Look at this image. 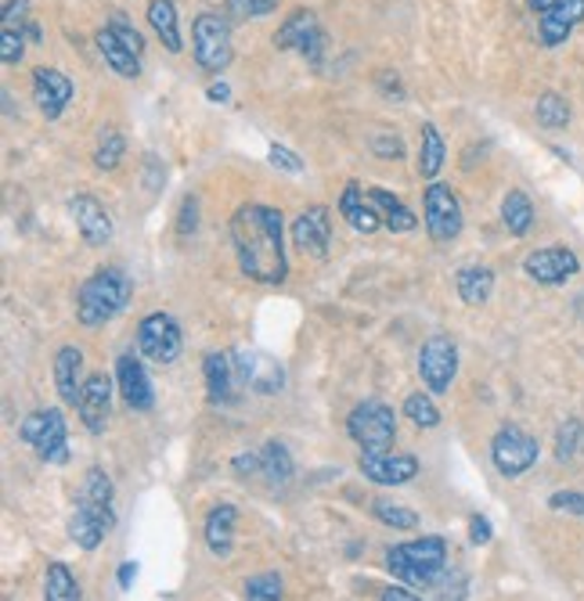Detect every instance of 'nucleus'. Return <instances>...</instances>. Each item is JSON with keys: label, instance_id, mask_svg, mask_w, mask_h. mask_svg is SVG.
<instances>
[{"label": "nucleus", "instance_id": "nucleus-51", "mask_svg": "<svg viewBox=\"0 0 584 601\" xmlns=\"http://www.w3.org/2000/svg\"><path fill=\"white\" fill-rule=\"evenodd\" d=\"M115 580H120L123 591H130V583L137 580V566H134V561H123V566H120V577H115Z\"/></svg>", "mask_w": 584, "mask_h": 601}, {"label": "nucleus", "instance_id": "nucleus-6", "mask_svg": "<svg viewBox=\"0 0 584 601\" xmlns=\"http://www.w3.org/2000/svg\"><path fill=\"white\" fill-rule=\"evenodd\" d=\"M19 436L44 457L47 465H65L69 461V436H65V418L58 408L33 411L22 418Z\"/></svg>", "mask_w": 584, "mask_h": 601}, {"label": "nucleus", "instance_id": "nucleus-10", "mask_svg": "<svg viewBox=\"0 0 584 601\" xmlns=\"http://www.w3.org/2000/svg\"><path fill=\"white\" fill-rule=\"evenodd\" d=\"M538 11V36L544 47L566 44V36L584 22V0H527Z\"/></svg>", "mask_w": 584, "mask_h": 601}, {"label": "nucleus", "instance_id": "nucleus-7", "mask_svg": "<svg viewBox=\"0 0 584 601\" xmlns=\"http://www.w3.org/2000/svg\"><path fill=\"white\" fill-rule=\"evenodd\" d=\"M422 220H426V231L437 245L454 242L465 227V216H462V202L448 185L433 180L430 188L422 194Z\"/></svg>", "mask_w": 584, "mask_h": 601}, {"label": "nucleus", "instance_id": "nucleus-39", "mask_svg": "<svg viewBox=\"0 0 584 601\" xmlns=\"http://www.w3.org/2000/svg\"><path fill=\"white\" fill-rule=\"evenodd\" d=\"M581 443H584V425L566 422L560 429V436H555V457H560V461H570V457L581 450Z\"/></svg>", "mask_w": 584, "mask_h": 601}, {"label": "nucleus", "instance_id": "nucleus-50", "mask_svg": "<svg viewBox=\"0 0 584 601\" xmlns=\"http://www.w3.org/2000/svg\"><path fill=\"white\" fill-rule=\"evenodd\" d=\"M379 601H422V598H419V594H411V591H405V587H386Z\"/></svg>", "mask_w": 584, "mask_h": 601}, {"label": "nucleus", "instance_id": "nucleus-2", "mask_svg": "<svg viewBox=\"0 0 584 601\" xmlns=\"http://www.w3.org/2000/svg\"><path fill=\"white\" fill-rule=\"evenodd\" d=\"M130 296H134V285L120 270V267H98L90 278L80 285V296H76V318L87 329H98V324H109L112 318H120L126 310Z\"/></svg>", "mask_w": 584, "mask_h": 601}, {"label": "nucleus", "instance_id": "nucleus-34", "mask_svg": "<svg viewBox=\"0 0 584 601\" xmlns=\"http://www.w3.org/2000/svg\"><path fill=\"white\" fill-rule=\"evenodd\" d=\"M535 115H538V123L544 130H563L570 123V104L563 94H555V90H549V94H541L538 104H535Z\"/></svg>", "mask_w": 584, "mask_h": 601}, {"label": "nucleus", "instance_id": "nucleus-29", "mask_svg": "<svg viewBox=\"0 0 584 601\" xmlns=\"http://www.w3.org/2000/svg\"><path fill=\"white\" fill-rule=\"evenodd\" d=\"M148 22L155 36L163 41V47L177 55L180 51V22H177V4L174 0H148Z\"/></svg>", "mask_w": 584, "mask_h": 601}, {"label": "nucleus", "instance_id": "nucleus-31", "mask_svg": "<svg viewBox=\"0 0 584 601\" xmlns=\"http://www.w3.org/2000/svg\"><path fill=\"white\" fill-rule=\"evenodd\" d=\"M448 159V145L440 137V130L433 123H422V141H419V177L433 180L440 174V166Z\"/></svg>", "mask_w": 584, "mask_h": 601}, {"label": "nucleus", "instance_id": "nucleus-48", "mask_svg": "<svg viewBox=\"0 0 584 601\" xmlns=\"http://www.w3.org/2000/svg\"><path fill=\"white\" fill-rule=\"evenodd\" d=\"M195 213H199V202H195V199H185V213H180V234L195 231Z\"/></svg>", "mask_w": 584, "mask_h": 601}, {"label": "nucleus", "instance_id": "nucleus-49", "mask_svg": "<svg viewBox=\"0 0 584 601\" xmlns=\"http://www.w3.org/2000/svg\"><path fill=\"white\" fill-rule=\"evenodd\" d=\"M206 98L217 101V104H224V101L231 98V87H228L224 80H213V84H210V90H206Z\"/></svg>", "mask_w": 584, "mask_h": 601}, {"label": "nucleus", "instance_id": "nucleus-3", "mask_svg": "<svg viewBox=\"0 0 584 601\" xmlns=\"http://www.w3.org/2000/svg\"><path fill=\"white\" fill-rule=\"evenodd\" d=\"M386 566L397 580L408 587H433L448 569V544L444 537H422L411 544H397L386 552Z\"/></svg>", "mask_w": 584, "mask_h": 601}, {"label": "nucleus", "instance_id": "nucleus-46", "mask_svg": "<svg viewBox=\"0 0 584 601\" xmlns=\"http://www.w3.org/2000/svg\"><path fill=\"white\" fill-rule=\"evenodd\" d=\"M372 152L379 155V159H400V155H405V145H400V137L375 134L372 137Z\"/></svg>", "mask_w": 584, "mask_h": 601}, {"label": "nucleus", "instance_id": "nucleus-1", "mask_svg": "<svg viewBox=\"0 0 584 601\" xmlns=\"http://www.w3.org/2000/svg\"><path fill=\"white\" fill-rule=\"evenodd\" d=\"M231 245H235L239 267L250 281L260 285H282L289 274V259H285V231L282 213L271 205H242L231 216Z\"/></svg>", "mask_w": 584, "mask_h": 601}, {"label": "nucleus", "instance_id": "nucleus-5", "mask_svg": "<svg viewBox=\"0 0 584 601\" xmlns=\"http://www.w3.org/2000/svg\"><path fill=\"white\" fill-rule=\"evenodd\" d=\"M346 433L354 436V443H361V450L365 454H383V450L394 447V439H397V418L386 403L365 400L350 411Z\"/></svg>", "mask_w": 584, "mask_h": 601}, {"label": "nucleus", "instance_id": "nucleus-47", "mask_svg": "<svg viewBox=\"0 0 584 601\" xmlns=\"http://www.w3.org/2000/svg\"><path fill=\"white\" fill-rule=\"evenodd\" d=\"M470 541L473 544H491V522L484 515H473L470 519Z\"/></svg>", "mask_w": 584, "mask_h": 601}, {"label": "nucleus", "instance_id": "nucleus-37", "mask_svg": "<svg viewBox=\"0 0 584 601\" xmlns=\"http://www.w3.org/2000/svg\"><path fill=\"white\" fill-rule=\"evenodd\" d=\"M405 418H411L419 429H437L440 425V408L433 403L430 393H411L405 400Z\"/></svg>", "mask_w": 584, "mask_h": 601}, {"label": "nucleus", "instance_id": "nucleus-43", "mask_svg": "<svg viewBox=\"0 0 584 601\" xmlns=\"http://www.w3.org/2000/svg\"><path fill=\"white\" fill-rule=\"evenodd\" d=\"M109 30L115 33V36H120V41L130 47V51H134V55H141V51H145V41H141V33L134 30V25H130L123 15H115L112 19V25H109Z\"/></svg>", "mask_w": 584, "mask_h": 601}, {"label": "nucleus", "instance_id": "nucleus-13", "mask_svg": "<svg viewBox=\"0 0 584 601\" xmlns=\"http://www.w3.org/2000/svg\"><path fill=\"white\" fill-rule=\"evenodd\" d=\"M112 526H115L112 504H95V501L80 498L76 501L73 519H69V537L76 547H84V552H95V547L109 537Z\"/></svg>", "mask_w": 584, "mask_h": 601}, {"label": "nucleus", "instance_id": "nucleus-4", "mask_svg": "<svg viewBox=\"0 0 584 601\" xmlns=\"http://www.w3.org/2000/svg\"><path fill=\"white\" fill-rule=\"evenodd\" d=\"M191 51H195V62H199L202 73H210V76L228 73L231 58H235L228 15L202 11V15L195 19V25H191Z\"/></svg>", "mask_w": 584, "mask_h": 601}, {"label": "nucleus", "instance_id": "nucleus-45", "mask_svg": "<svg viewBox=\"0 0 584 601\" xmlns=\"http://www.w3.org/2000/svg\"><path fill=\"white\" fill-rule=\"evenodd\" d=\"M549 508H555V512H570V515H584V493H574V490L552 493Z\"/></svg>", "mask_w": 584, "mask_h": 601}, {"label": "nucleus", "instance_id": "nucleus-9", "mask_svg": "<svg viewBox=\"0 0 584 601\" xmlns=\"http://www.w3.org/2000/svg\"><path fill=\"white\" fill-rule=\"evenodd\" d=\"M419 375L430 393H448L459 375V346L451 335H430L419 349Z\"/></svg>", "mask_w": 584, "mask_h": 601}, {"label": "nucleus", "instance_id": "nucleus-18", "mask_svg": "<svg viewBox=\"0 0 584 601\" xmlns=\"http://www.w3.org/2000/svg\"><path fill=\"white\" fill-rule=\"evenodd\" d=\"M361 472H365V479L379 482V487H405V482L419 476V461L411 454H394V450L361 454Z\"/></svg>", "mask_w": 584, "mask_h": 601}, {"label": "nucleus", "instance_id": "nucleus-24", "mask_svg": "<svg viewBox=\"0 0 584 601\" xmlns=\"http://www.w3.org/2000/svg\"><path fill=\"white\" fill-rule=\"evenodd\" d=\"M235 504H217L210 515H206V547L217 555V558H228L231 555V544H235Z\"/></svg>", "mask_w": 584, "mask_h": 601}, {"label": "nucleus", "instance_id": "nucleus-32", "mask_svg": "<svg viewBox=\"0 0 584 601\" xmlns=\"http://www.w3.org/2000/svg\"><path fill=\"white\" fill-rule=\"evenodd\" d=\"M260 476H264L271 487H285L293 479V454L282 447V443H264L260 447Z\"/></svg>", "mask_w": 584, "mask_h": 601}, {"label": "nucleus", "instance_id": "nucleus-23", "mask_svg": "<svg viewBox=\"0 0 584 601\" xmlns=\"http://www.w3.org/2000/svg\"><path fill=\"white\" fill-rule=\"evenodd\" d=\"M84 353L76 349V346H62L55 353V386H58V397L65 403H80L84 397Z\"/></svg>", "mask_w": 584, "mask_h": 601}, {"label": "nucleus", "instance_id": "nucleus-16", "mask_svg": "<svg viewBox=\"0 0 584 601\" xmlns=\"http://www.w3.org/2000/svg\"><path fill=\"white\" fill-rule=\"evenodd\" d=\"M524 270L538 285H566L581 270V259L563 249V245H549V249H535L524 259Z\"/></svg>", "mask_w": 584, "mask_h": 601}, {"label": "nucleus", "instance_id": "nucleus-28", "mask_svg": "<svg viewBox=\"0 0 584 601\" xmlns=\"http://www.w3.org/2000/svg\"><path fill=\"white\" fill-rule=\"evenodd\" d=\"M368 199L375 205V213L383 216V224L389 231H397V234H405V231H415L419 227V216L411 213V209L397 199V194H389L386 188H368Z\"/></svg>", "mask_w": 584, "mask_h": 601}, {"label": "nucleus", "instance_id": "nucleus-42", "mask_svg": "<svg viewBox=\"0 0 584 601\" xmlns=\"http://www.w3.org/2000/svg\"><path fill=\"white\" fill-rule=\"evenodd\" d=\"M267 159H271V166L285 169V174H304L300 155L289 152V148H282V145H271V148H267Z\"/></svg>", "mask_w": 584, "mask_h": 601}, {"label": "nucleus", "instance_id": "nucleus-14", "mask_svg": "<svg viewBox=\"0 0 584 601\" xmlns=\"http://www.w3.org/2000/svg\"><path fill=\"white\" fill-rule=\"evenodd\" d=\"M293 245L300 249L304 256H329V245H332V216L324 205H310L296 216L293 224Z\"/></svg>", "mask_w": 584, "mask_h": 601}, {"label": "nucleus", "instance_id": "nucleus-8", "mask_svg": "<svg viewBox=\"0 0 584 601\" xmlns=\"http://www.w3.org/2000/svg\"><path fill=\"white\" fill-rule=\"evenodd\" d=\"M180 346H185V335H180V324L170 318V313L155 310L137 324V349L145 360L174 364L180 357Z\"/></svg>", "mask_w": 584, "mask_h": 601}, {"label": "nucleus", "instance_id": "nucleus-35", "mask_svg": "<svg viewBox=\"0 0 584 601\" xmlns=\"http://www.w3.org/2000/svg\"><path fill=\"white\" fill-rule=\"evenodd\" d=\"M372 515L386 522V526L394 530H415L419 526V515L411 512V508H405L400 501H389V498H372Z\"/></svg>", "mask_w": 584, "mask_h": 601}, {"label": "nucleus", "instance_id": "nucleus-38", "mask_svg": "<svg viewBox=\"0 0 584 601\" xmlns=\"http://www.w3.org/2000/svg\"><path fill=\"white\" fill-rule=\"evenodd\" d=\"M245 601H282L278 572H260V577L245 580Z\"/></svg>", "mask_w": 584, "mask_h": 601}, {"label": "nucleus", "instance_id": "nucleus-12", "mask_svg": "<svg viewBox=\"0 0 584 601\" xmlns=\"http://www.w3.org/2000/svg\"><path fill=\"white\" fill-rule=\"evenodd\" d=\"M491 461H495V468L502 476H524L530 465L538 461V439L527 436L524 429L516 425H505L502 433L491 439Z\"/></svg>", "mask_w": 584, "mask_h": 601}, {"label": "nucleus", "instance_id": "nucleus-15", "mask_svg": "<svg viewBox=\"0 0 584 601\" xmlns=\"http://www.w3.org/2000/svg\"><path fill=\"white\" fill-rule=\"evenodd\" d=\"M112 378L106 371H95L84 382V397L80 403H76V411H80V422L87 433H106V425H109V414H112Z\"/></svg>", "mask_w": 584, "mask_h": 601}, {"label": "nucleus", "instance_id": "nucleus-30", "mask_svg": "<svg viewBox=\"0 0 584 601\" xmlns=\"http://www.w3.org/2000/svg\"><path fill=\"white\" fill-rule=\"evenodd\" d=\"M502 224L509 227V234H516V238H524V234L535 227V202H530L519 188H513L509 194H505V202H502Z\"/></svg>", "mask_w": 584, "mask_h": 601}, {"label": "nucleus", "instance_id": "nucleus-40", "mask_svg": "<svg viewBox=\"0 0 584 601\" xmlns=\"http://www.w3.org/2000/svg\"><path fill=\"white\" fill-rule=\"evenodd\" d=\"M278 8V0H228L231 19H264Z\"/></svg>", "mask_w": 584, "mask_h": 601}, {"label": "nucleus", "instance_id": "nucleus-26", "mask_svg": "<svg viewBox=\"0 0 584 601\" xmlns=\"http://www.w3.org/2000/svg\"><path fill=\"white\" fill-rule=\"evenodd\" d=\"M239 368H242V382L253 386L256 393H278L282 389V368L271 357H260V353H235Z\"/></svg>", "mask_w": 584, "mask_h": 601}, {"label": "nucleus", "instance_id": "nucleus-27", "mask_svg": "<svg viewBox=\"0 0 584 601\" xmlns=\"http://www.w3.org/2000/svg\"><path fill=\"white\" fill-rule=\"evenodd\" d=\"M454 289H459V299L465 307H484L491 292H495V270L491 267H462L454 274Z\"/></svg>", "mask_w": 584, "mask_h": 601}, {"label": "nucleus", "instance_id": "nucleus-33", "mask_svg": "<svg viewBox=\"0 0 584 601\" xmlns=\"http://www.w3.org/2000/svg\"><path fill=\"white\" fill-rule=\"evenodd\" d=\"M44 601H84L80 594V583L62 561H51L47 566V577H44Z\"/></svg>", "mask_w": 584, "mask_h": 601}, {"label": "nucleus", "instance_id": "nucleus-21", "mask_svg": "<svg viewBox=\"0 0 584 601\" xmlns=\"http://www.w3.org/2000/svg\"><path fill=\"white\" fill-rule=\"evenodd\" d=\"M202 375H206V389H210L213 403H231L239 397V389L245 386L235 353H210L202 364Z\"/></svg>", "mask_w": 584, "mask_h": 601}, {"label": "nucleus", "instance_id": "nucleus-20", "mask_svg": "<svg viewBox=\"0 0 584 601\" xmlns=\"http://www.w3.org/2000/svg\"><path fill=\"white\" fill-rule=\"evenodd\" d=\"M33 98L44 120H58L73 101V80L58 69H33Z\"/></svg>", "mask_w": 584, "mask_h": 601}, {"label": "nucleus", "instance_id": "nucleus-25", "mask_svg": "<svg viewBox=\"0 0 584 601\" xmlns=\"http://www.w3.org/2000/svg\"><path fill=\"white\" fill-rule=\"evenodd\" d=\"M95 44H98V55L106 58V65L115 76H123V80H137L141 76V55H134V51H130L112 30H101L95 36Z\"/></svg>", "mask_w": 584, "mask_h": 601}, {"label": "nucleus", "instance_id": "nucleus-36", "mask_svg": "<svg viewBox=\"0 0 584 601\" xmlns=\"http://www.w3.org/2000/svg\"><path fill=\"white\" fill-rule=\"evenodd\" d=\"M123 152H126L123 134L115 126H106L101 130V137H98V148H95V166L98 169H115L123 159Z\"/></svg>", "mask_w": 584, "mask_h": 601}, {"label": "nucleus", "instance_id": "nucleus-11", "mask_svg": "<svg viewBox=\"0 0 584 601\" xmlns=\"http://www.w3.org/2000/svg\"><path fill=\"white\" fill-rule=\"evenodd\" d=\"M275 47L278 51H300V55L315 65H321V55H324V33H321V25H318V15L315 11H293L289 19H285L278 25V33H275Z\"/></svg>", "mask_w": 584, "mask_h": 601}, {"label": "nucleus", "instance_id": "nucleus-41", "mask_svg": "<svg viewBox=\"0 0 584 601\" xmlns=\"http://www.w3.org/2000/svg\"><path fill=\"white\" fill-rule=\"evenodd\" d=\"M22 55H25V30H4V36H0V62L19 65Z\"/></svg>", "mask_w": 584, "mask_h": 601}, {"label": "nucleus", "instance_id": "nucleus-19", "mask_svg": "<svg viewBox=\"0 0 584 601\" xmlns=\"http://www.w3.org/2000/svg\"><path fill=\"white\" fill-rule=\"evenodd\" d=\"M115 386H120V393L126 400V408L134 411H152L155 403V389H152V378L145 371V364H141L134 353H123L120 360H115Z\"/></svg>", "mask_w": 584, "mask_h": 601}, {"label": "nucleus", "instance_id": "nucleus-44", "mask_svg": "<svg viewBox=\"0 0 584 601\" xmlns=\"http://www.w3.org/2000/svg\"><path fill=\"white\" fill-rule=\"evenodd\" d=\"M30 22V0H4V30H22Z\"/></svg>", "mask_w": 584, "mask_h": 601}, {"label": "nucleus", "instance_id": "nucleus-17", "mask_svg": "<svg viewBox=\"0 0 584 601\" xmlns=\"http://www.w3.org/2000/svg\"><path fill=\"white\" fill-rule=\"evenodd\" d=\"M69 213L76 220V231H80V238L90 245V249H101V245H109V238H112V216H109V209L95 199V194H76V199L69 202Z\"/></svg>", "mask_w": 584, "mask_h": 601}, {"label": "nucleus", "instance_id": "nucleus-22", "mask_svg": "<svg viewBox=\"0 0 584 601\" xmlns=\"http://www.w3.org/2000/svg\"><path fill=\"white\" fill-rule=\"evenodd\" d=\"M340 216L346 220L357 234H375L383 227V216L375 213V205L368 199V188H361L357 180H350L340 194Z\"/></svg>", "mask_w": 584, "mask_h": 601}]
</instances>
